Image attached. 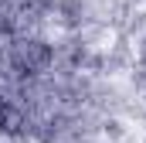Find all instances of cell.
I'll use <instances>...</instances> for the list:
<instances>
[{
  "instance_id": "obj_1",
  "label": "cell",
  "mask_w": 146,
  "mask_h": 143,
  "mask_svg": "<svg viewBox=\"0 0 146 143\" xmlns=\"http://www.w3.org/2000/svg\"><path fill=\"white\" fill-rule=\"evenodd\" d=\"M51 14H54V21L61 24V27H68V31H75V27H82L88 17V7H85V0H54L51 3Z\"/></svg>"
},
{
  "instance_id": "obj_2",
  "label": "cell",
  "mask_w": 146,
  "mask_h": 143,
  "mask_svg": "<svg viewBox=\"0 0 146 143\" xmlns=\"http://www.w3.org/2000/svg\"><path fill=\"white\" fill-rule=\"evenodd\" d=\"M17 27H21L17 10H14L10 3H3V0H0V34H3V37H14V34H17Z\"/></svg>"
},
{
  "instance_id": "obj_3",
  "label": "cell",
  "mask_w": 146,
  "mask_h": 143,
  "mask_svg": "<svg viewBox=\"0 0 146 143\" xmlns=\"http://www.w3.org/2000/svg\"><path fill=\"white\" fill-rule=\"evenodd\" d=\"M106 136H112V140L122 136V123L119 119H106Z\"/></svg>"
}]
</instances>
